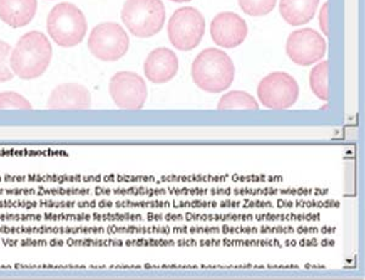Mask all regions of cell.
Listing matches in <instances>:
<instances>
[{
	"label": "cell",
	"mask_w": 365,
	"mask_h": 280,
	"mask_svg": "<svg viewBox=\"0 0 365 280\" xmlns=\"http://www.w3.org/2000/svg\"><path fill=\"white\" fill-rule=\"evenodd\" d=\"M120 17L135 37H154L165 25L166 9L161 0H127Z\"/></svg>",
	"instance_id": "4"
},
{
	"label": "cell",
	"mask_w": 365,
	"mask_h": 280,
	"mask_svg": "<svg viewBox=\"0 0 365 280\" xmlns=\"http://www.w3.org/2000/svg\"><path fill=\"white\" fill-rule=\"evenodd\" d=\"M320 30L327 37H329V3L323 5L319 14Z\"/></svg>",
	"instance_id": "20"
},
{
	"label": "cell",
	"mask_w": 365,
	"mask_h": 280,
	"mask_svg": "<svg viewBox=\"0 0 365 280\" xmlns=\"http://www.w3.org/2000/svg\"><path fill=\"white\" fill-rule=\"evenodd\" d=\"M170 1H173V3H187V1H191V0H170Z\"/></svg>",
	"instance_id": "21"
},
{
	"label": "cell",
	"mask_w": 365,
	"mask_h": 280,
	"mask_svg": "<svg viewBox=\"0 0 365 280\" xmlns=\"http://www.w3.org/2000/svg\"><path fill=\"white\" fill-rule=\"evenodd\" d=\"M217 109L220 111H227V110H258L259 109V105L249 93L232 90V92L227 93L220 98Z\"/></svg>",
	"instance_id": "15"
},
{
	"label": "cell",
	"mask_w": 365,
	"mask_h": 280,
	"mask_svg": "<svg viewBox=\"0 0 365 280\" xmlns=\"http://www.w3.org/2000/svg\"><path fill=\"white\" fill-rule=\"evenodd\" d=\"M51 59L53 48L48 37L39 31H32L24 34L11 51L10 68L21 80H36L44 75Z\"/></svg>",
	"instance_id": "1"
},
{
	"label": "cell",
	"mask_w": 365,
	"mask_h": 280,
	"mask_svg": "<svg viewBox=\"0 0 365 280\" xmlns=\"http://www.w3.org/2000/svg\"><path fill=\"white\" fill-rule=\"evenodd\" d=\"M327 53V42L317 31L303 28L289 36L287 54L291 61L299 66H311L323 59Z\"/></svg>",
	"instance_id": "9"
},
{
	"label": "cell",
	"mask_w": 365,
	"mask_h": 280,
	"mask_svg": "<svg viewBox=\"0 0 365 280\" xmlns=\"http://www.w3.org/2000/svg\"><path fill=\"white\" fill-rule=\"evenodd\" d=\"M299 95V84L287 72H273L258 84V99L267 109H290L296 104Z\"/></svg>",
	"instance_id": "7"
},
{
	"label": "cell",
	"mask_w": 365,
	"mask_h": 280,
	"mask_svg": "<svg viewBox=\"0 0 365 280\" xmlns=\"http://www.w3.org/2000/svg\"><path fill=\"white\" fill-rule=\"evenodd\" d=\"M46 30L50 38L63 48H73L82 43L88 31L87 19L72 3H60L51 9Z\"/></svg>",
	"instance_id": "3"
},
{
	"label": "cell",
	"mask_w": 365,
	"mask_h": 280,
	"mask_svg": "<svg viewBox=\"0 0 365 280\" xmlns=\"http://www.w3.org/2000/svg\"><path fill=\"white\" fill-rule=\"evenodd\" d=\"M210 31L213 42L227 49L241 46L249 33L245 20L232 11L218 14L212 20Z\"/></svg>",
	"instance_id": "10"
},
{
	"label": "cell",
	"mask_w": 365,
	"mask_h": 280,
	"mask_svg": "<svg viewBox=\"0 0 365 280\" xmlns=\"http://www.w3.org/2000/svg\"><path fill=\"white\" fill-rule=\"evenodd\" d=\"M329 61H322L312 68L309 84L313 94L320 100H329Z\"/></svg>",
	"instance_id": "16"
},
{
	"label": "cell",
	"mask_w": 365,
	"mask_h": 280,
	"mask_svg": "<svg viewBox=\"0 0 365 280\" xmlns=\"http://www.w3.org/2000/svg\"><path fill=\"white\" fill-rule=\"evenodd\" d=\"M37 8V0H0V20L13 28H21L32 22Z\"/></svg>",
	"instance_id": "13"
},
{
	"label": "cell",
	"mask_w": 365,
	"mask_h": 280,
	"mask_svg": "<svg viewBox=\"0 0 365 280\" xmlns=\"http://www.w3.org/2000/svg\"><path fill=\"white\" fill-rule=\"evenodd\" d=\"M191 77L201 90L217 94L225 92L232 85L235 66L227 53L217 48H208L194 60Z\"/></svg>",
	"instance_id": "2"
},
{
	"label": "cell",
	"mask_w": 365,
	"mask_h": 280,
	"mask_svg": "<svg viewBox=\"0 0 365 280\" xmlns=\"http://www.w3.org/2000/svg\"><path fill=\"white\" fill-rule=\"evenodd\" d=\"M128 34L116 22L96 26L88 38V49L100 61L113 63L122 59L129 51Z\"/></svg>",
	"instance_id": "6"
},
{
	"label": "cell",
	"mask_w": 365,
	"mask_h": 280,
	"mask_svg": "<svg viewBox=\"0 0 365 280\" xmlns=\"http://www.w3.org/2000/svg\"><path fill=\"white\" fill-rule=\"evenodd\" d=\"M34 109L25 96L15 92L0 93V111L1 110H22L31 111Z\"/></svg>",
	"instance_id": "18"
},
{
	"label": "cell",
	"mask_w": 365,
	"mask_h": 280,
	"mask_svg": "<svg viewBox=\"0 0 365 280\" xmlns=\"http://www.w3.org/2000/svg\"><path fill=\"white\" fill-rule=\"evenodd\" d=\"M10 55L11 46L4 41H0V83L13 80L15 76L10 68Z\"/></svg>",
	"instance_id": "19"
},
{
	"label": "cell",
	"mask_w": 365,
	"mask_h": 280,
	"mask_svg": "<svg viewBox=\"0 0 365 280\" xmlns=\"http://www.w3.org/2000/svg\"><path fill=\"white\" fill-rule=\"evenodd\" d=\"M178 70V58L175 51L168 48H158L151 51L144 63L146 78L155 84L167 83L173 80Z\"/></svg>",
	"instance_id": "12"
},
{
	"label": "cell",
	"mask_w": 365,
	"mask_h": 280,
	"mask_svg": "<svg viewBox=\"0 0 365 280\" xmlns=\"http://www.w3.org/2000/svg\"><path fill=\"white\" fill-rule=\"evenodd\" d=\"M108 92L117 108L128 111L143 109L148 99L145 81L135 72H117L110 81Z\"/></svg>",
	"instance_id": "8"
},
{
	"label": "cell",
	"mask_w": 365,
	"mask_h": 280,
	"mask_svg": "<svg viewBox=\"0 0 365 280\" xmlns=\"http://www.w3.org/2000/svg\"><path fill=\"white\" fill-rule=\"evenodd\" d=\"M319 0H280L282 19L291 26L306 25L316 15Z\"/></svg>",
	"instance_id": "14"
},
{
	"label": "cell",
	"mask_w": 365,
	"mask_h": 280,
	"mask_svg": "<svg viewBox=\"0 0 365 280\" xmlns=\"http://www.w3.org/2000/svg\"><path fill=\"white\" fill-rule=\"evenodd\" d=\"M241 10L250 16H266L273 11L278 0H237Z\"/></svg>",
	"instance_id": "17"
},
{
	"label": "cell",
	"mask_w": 365,
	"mask_h": 280,
	"mask_svg": "<svg viewBox=\"0 0 365 280\" xmlns=\"http://www.w3.org/2000/svg\"><path fill=\"white\" fill-rule=\"evenodd\" d=\"M46 106L55 111H83L91 108V94L78 83L60 84L50 93Z\"/></svg>",
	"instance_id": "11"
},
{
	"label": "cell",
	"mask_w": 365,
	"mask_h": 280,
	"mask_svg": "<svg viewBox=\"0 0 365 280\" xmlns=\"http://www.w3.org/2000/svg\"><path fill=\"white\" fill-rule=\"evenodd\" d=\"M206 22L202 14L191 6L175 10L170 16L167 34L170 44L180 51H190L204 38Z\"/></svg>",
	"instance_id": "5"
}]
</instances>
